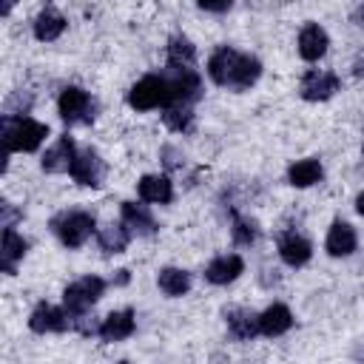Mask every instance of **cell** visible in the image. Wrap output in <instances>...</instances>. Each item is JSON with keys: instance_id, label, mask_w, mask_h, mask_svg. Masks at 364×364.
Instances as JSON below:
<instances>
[{"instance_id": "2e32d148", "label": "cell", "mask_w": 364, "mask_h": 364, "mask_svg": "<svg viewBox=\"0 0 364 364\" xmlns=\"http://www.w3.org/2000/svg\"><path fill=\"white\" fill-rule=\"evenodd\" d=\"M225 321H228V330L239 338V341H250L256 333H259V316L245 310V307H230L225 310Z\"/></svg>"}, {"instance_id": "4fadbf2b", "label": "cell", "mask_w": 364, "mask_h": 364, "mask_svg": "<svg viewBox=\"0 0 364 364\" xmlns=\"http://www.w3.org/2000/svg\"><path fill=\"white\" fill-rule=\"evenodd\" d=\"M26 250H28L26 239L14 228H6L3 230V245H0V267H3V273L11 276L17 270V262L26 256Z\"/></svg>"}, {"instance_id": "5b68a950", "label": "cell", "mask_w": 364, "mask_h": 364, "mask_svg": "<svg viewBox=\"0 0 364 364\" xmlns=\"http://www.w3.org/2000/svg\"><path fill=\"white\" fill-rule=\"evenodd\" d=\"M54 233L65 247H80L91 233H94V216L85 210H71L54 219Z\"/></svg>"}, {"instance_id": "484cf974", "label": "cell", "mask_w": 364, "mask_h": 364, "mask_svg": "<svg viewBox=\"0 0 364 364\" xmlns=\"http://www.w3.org/2000/svg\"><path fill=\"white\" fill-rule=\"evenodd\" d=\"M97 239H100V247H102L105 253H122V250L128 247L131 230H128L125 225H108V228L100 230Z\"/></svg>"}, {"instance_id": "8992f818", "label": "cell", "mask_w": 364, "mask_h": 364, "mask_svg": "<svg viewBox=\"0 0 364 364\" xmlns=\"http://www.w3.org/2000/svg\"><path fill=\"white\" fill-rule=\"evenodd\" d=\"M57 108H60V117H63L68 125H77V122L88 125V122L94 119V102H91V97H88V91H82V88H77V85L63 88Z\"/></svg>"}, {"instance_id": "4316f807", "label": "cell", "mask_w": 364, "mask_h": 364, "mask_svg": "<svg viewBox=\"0 0 364 364\" xmlns=\"http://www.w3.org/2000/svg\"><path fill=\"white\" fill-rule=\"evenodd\" d=\"M162 122H165L171 131L182 134V131H188V128L193 125V111L188 108V102H171V105H165Z\"/></svg>"}, {"instance_id": "9c48e42d", "label": "cell", "mask_w": 364, "mask_h": 364, "mask_svg": "<svg viewBox=\"0 0 364 364\" xmlns=\"http://www.w3.org/2000/svg\"><path fill=\"white\" fill-rule=\"evenodd\" d=\"M28 327L34 333H63L65 327H71V316H68V310H60L51 304H37L34 313L28 316Z\"/></svg>"}, {"instance_id": "52a82bcc", "label": "cell", "mask_w": 364, "mask_h": 364, "mask_svg": "<svg viewBox=\"0 0 364 364\" xmlns=\"http://www.w3.org/2000/svg\"><path fill=\"white\" fill-rule=\"evenodd\" d=\"M71 176L77 185H85V188H100L102 185V176H105V162L100 159L97 151H80L74 156V165H71Z\"/></svg>"}, {"instance_id": "7a4b0ae2", "label": "cell", "mask_w": 364, "mask_h": 364, "mask_svg": "<svg viewBox=\"0 0 364 364\" xmlns=\"http://www.w3.org/2000/svg\"><path fill=\"white\" fill-rule=\"evenodd\" d=\"M48 136V125L17 117V114H3V148L6 151H34L40 142Z\"/></svg>"}, {"instance_id": "cb8c5ba5", "label": "cell", "mask_w": 364, "mask_h": 364, "mask_svg": "<svg viewBox=\"0 0 364 364\" xmlns=\"http://www.w3.org/2000/svg\"><path fill=\"white\" fill-rule=\"evenodd\" d=\"M156 282H159V290L165 293V296H185L188 290H191V273L188 270H179V267H162L159 270V276H156Z\"/></svg>"}, {"instance_id": "ba28073f", "label": "cell", "mask_w": 364, "mask_h": 364, "mask_svg": "<svg viewBox=\"0 0 364 364\" xmlns=\"http://www.w3.org/2000/svg\"><path fill=\"white\" fill-rule=\"evenodd\" d=\"M338 85L341 80L333 71H307L301 80V97L307 102H321V100H330L338 91Z\"/></svg>"}, {"instance_id": "44dd1931", "label": "cell", "mask_w": 364, "mask_h": 364, "mask_svg": "<svg viewBox=\"0 0 364 364\" xmlns=\"http://www.w3.org/2000/svg\"><path fill=\"white\" fill-rule=\"evenodd\" d=\"M310 253H313V250H310V242L301 239V236H296V233L279 239V256H282L290 267H301V264L310 259Z\"/></svg>"}, {"instance_id": "e0dca14e", "label": "cell", "mask_w": 364, "mask_h": 364, "mask_svg": "<svg viewBox=\"0 0 364 364\" xmlns=\"http://www.w3.org/2000/svg\"><path fill=\"white\" fill-rule=\"evenodd\" d=\"M122 225L136 236H151L156 230V222L148 213V208L136 202H122Z\"/></svg>"}, {"instance_id": "9a60e30c", "label": "cell", "mask_w": 364, "mask_h": 364, "mask_svg": "<svg viewBox=\"0 0 364 364\" xmlns=\"http://www.w3.org/2000/svg\"><path fill=\"white\" fill-rule=\"evenodd\" d=\"M134 310H117V313H108L100 324V338L102 341H122L134 333Z\"/></svg>"}, {"instance_id": "603a6c76", "label": "cell", "mask_w": 364, "mask_h": 364, "mask_svg": "<svg viewBox=\"0 0 364 364\" xmlns=\"http://www.w3.org/2000/svg\"><path fill=\"white\" fill-rule=\"evenodd\" d=\"M63 31H65V17H63V14H57L54 9H46V11L37 14V20H34V37H37V40L51 43V40H57Z\"/></svg>"}, {"instance_id": "1f68e13d", "label": "cell", "mask_w": 364, "mask_h": 364, "mask_svg": "<svg viewBox=\"0 0 364 364\" xmlns=\"http://www.w3.org/2000/svg\"><path fill=\"white\" fill-rule=\"evenodd\" d=\"M355 210L364 216V191H361V193H358V199H355Z\"/></svg>"}, {"instance_id": "6da1fadb", "label": "cell", "mask_w": 364, "mask_h": 364, "mask_svg": "<svg viewBox=\"0 0 364 364\" xmlns=\"http://www.w3.org/2000/svg\"><path fill=\"white\" fill-rule=\"evenodd\" d=\"M208 74L216 85H230V88H247L259 80L262 63L250 54H239L228 46L216 48L208 60Z\"/></svg>"}, {"instance_id": "83f0119b", "label": "cell", "mask_w": 364, "mask_h": 364, "mask_svg": "<svg viewBox=\"0 0 364 364\" xmlns=\"http://www.w3.org/2000/svg\"><path fill=\"white\" fill-rule=\"evenodd\" d=\"M256 222L253 219H236L233 222V242L236 245H250V242H256Z\"/></svg>"}, {"instance_id": "f546056e", "label": "cell", "mask_w": 364, "mask_h": 364, "mask_svg": "<svg viewBox=\"0 0 364 364\" xmlns=\"http://www.w3.org/2000/svg\"><path fill=\"white\" fill-rule=\"evenodd\" d=\"M128 282V270H117V279H111V284H125Z\"/></svg>"}, {"instance_id": "7c38bea8", "label": "cell", "mask_w": 364, "mask_h": 364, "mask_svg": "<svg viewBox=\"0 0 364 364\" xmlns=\"http://www.w3.org/2000/svg\"><path fill=\"white\" fill-rule=\"evenodd\" d=\"M171 88H173V102H193L202 94V80L193 68H173Z\"/></svg>"}, {"instance_id": "f1b7e54d", "label": "cell", "mask_w": 364, "mask_h": 364, "mask_svg": "<svg viewBox=\"0 0 364 364\" xmlns=\"http://www.w3.org/2000/svg\"><path fill=\"white\" fill-rule=\"evenodd\" d=\"M196 3H199V9L213 11V14H222V11H228L233 6V0H196Z\"/></svg>"}, {"instance_id": "ac0fdd59", "label": "cell", "mask_w": 364, "mask_h": 364, "mask_svg": "<svg viewBox=\"0 0 364 364\" xmlns=\"http://www.w3.org/2000/svg\"><path fill=\"white\" fill-rule=\"evenodd\" d=\"M136 191H139V199H142V202H154V205H165V202H171V196H173L171 179H168V176H159V173L142 176Z\"/></svg>"}, {"instance_id": "5bb4252c", "label": "cell", "mask_w": 364, "mask_h": 364, "mask_svg": "<svg viewBox=\"0 0 364 364\" xmlns=\"http://www.w3.org/2000/svg\"><path fill=\"white\" fill-rule=\"evenodd\" d=\"M245 270V262H242V256H236V253H228V256H216L210 264H208V270H205V279L210 282V284H228V282H233V279H239V273Z\"/></svg>"}, {"instance_id": "8fae6325", "label": "cell", "mask_w": 364, "mask_h": 364, "mask_svg": "<svg viewBox=\"0 0 364 364\" xmlns=\"http://www.w3.org/2000/svg\"><path fill=\"white\" fill-rule=\"evenodd\" d=\"M327 46H330V37H327V31H324L321 26L307 23V26L301 28V34H299V54H301L304 60H310V63L321 60V57L327 54Z\"/></svg>"}, {"instance_id": "ffe728a7", "label": "cell", "mask_w": 364, "mask_h": 364, "mask_svg": "<svg viewBox=\"0 0 364 364\" xmlns=\"http://www.w3.org/2000/svg\"><path fill=\"white\" fill-rule=\"evenodd\" d=\"M355 230L347 222H333L327 233V253L330 256H350L355 250Z\"/></svg>"}, {"instance_id": "d6986e66", "label": "cell", "mask_w": 364, "mask_h": 364, "mask_svg": "<svg viewBox=\"0 0 364 364\" xmlns=\"http://www.w3.org/2000/svg\"><path fill=\"white\" fill-rule=\"evenodd\" d=\"M290 324H293V316L284 304H270L264 313H259V333L262 336H270V338L282 336L290 330Z\"/></svg>"}, {"instance_id": "d6a6232c", "label": "cell", "mask_w": 364, "mask_h": 364, "mask_svg": "<svg viewBox=\"0 0 364 364\" xmlns=\"http://www.w3.org/2000/svg\"><path fill=\"white\" fill-rule=\"evenodd\" d=\"M11 6H14V0H3V6H0V11H3V14H9V11H11Z\"/></svg>"}, {"instance_id": "7402d4cb", "label": "cell", "mask_w": 364, "mask_h": 364, "mask_svg": "<svg viewBox=\"0 0 364 364\" xmlns=\"http://www.w3.org/2000/svg\"><path fill=\"white\" fill-rule=\"evenodd\" d=\"M321 162L318 159H299V162H293L290 165V171H287V182L293 185V188H310V185H316L318 179H321Z\"/></svg>"}, {"instance_id": "277c9868", "label": "cell", "mask_w": 364, "mask_h": 364, "mask_svg": "<svg viewBox=\"0 0 364 364\" xmlns=\"http://www.w3.org/2000/svg\"><path fill=\"white\" fill-rule=\"evenodd\" d=\"M102 290H105V282L100 276H85V279L68 284L65 293H63V304H65L68 316L74 318V316L88 313V307L102 296Z\"/></svg>"}, {"instance_id": "4dcf8cb0", "label": "cell", "mask_w": 364, "mask_h": 364, "mask_svg": "<svg viewBox=\"0 0 364 364\" xmlns=\"http://www.w3.org/2000/svg\"><path fill=\"white\" fill-rule=\"evenodd\" d=\"M353 20H355V26H364V6H358V9H355Z\"/></svg>"}, {"instance_id": "d4e9b609", "label": "cell", "mask_w": 364, "mask_h": 364, "mask_svg": "<svg viewBox=\"0 0 364 364\" xmlns=\"http://www.w3.org/2000/svg\"><path fill=\"white\" fill-rule=\"evenodd\" d=\"M193 57H196V48L188 37H171V43H168V65L171 68H191Z\"/></svg>"}, {"instance_id": "30bf717a", "label": "cell", "mask_w": 364, "mask_h": 364, "mask_svg": "<svg viewBox=\"0 0 364 364\" xmlns=\"http://www.w3.org/2000/svg\"><path fill=\"white\" fill-rule=\"evenodd\" d=\"M74 156H77L74 139H71V136H60V139L43 154V162H40V165H43L46 173H63V171H71Z\"/></svg>"}, {"instance_id": "3957f363", "label": "cell", "mask_w": 364, "mask_h": 364, "mask_svg": "<svg viewBox=\"0 0 364 364\" xmlns=\"http://www.w3.org/2000/svg\"><path fill=\"white\" fill-rule=\"evenodd\" d=\"M173 102V88L168 77L148 74L142 77L131 91H128V105L136 111H151V108H165Z\"/></svg>"}]
</instances>
